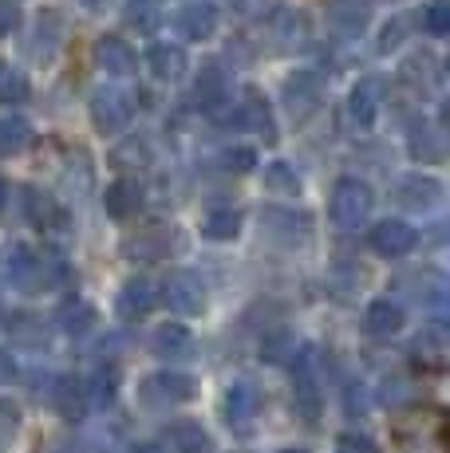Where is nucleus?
I'll return each instance as SVG.
<instances>
[{
  "label": "nucleus",
  "mask_w": 450,
  "mask_h": 453,
  "mask_svg": "<svg viewBox=\"0 0 450 453\" xmlns=\"http://www.w3.org/2000/svg\"><path fill=\"white\" fill-rule=\"evenodd\" d=\"M371 205H376V194H371L368 181L360 178H340L332 189V202H328V213L340 229H360L371 217Z\"/></svg>",
  "instance_id": "obj_1"
},
{
  "label": "nucleus",
  "mask_w": 450,
  "mask_h": 453,
  "mask_svg": "<svg viewBox=\"0 0 450 453\" xmlns=\"http://www.w3.org/2000/svg\"><path fill=\"white\" fill-rule=\"evenodd\" d=\"M198 395V382L190 379L186 371H154L138 382V398L151 411H162V406H182Z\"/></svg>",
  "instance_id": "obj_2"
},
{
  "label": "nucleus",
  "mask_w": 450,
  "mask_h": 453,
  "mask_svg": "<svg viewBox=\"0 0 450 453\" xmlns=\"http://www.w3.org/2000/svg\"><path fill=\"white\" fill-rule=\"evenodd\" d=\"M182 249V233L175 225H146V229H138L135 237H127L123 252L131 260H146V265H154V260H170L175 252Z\"/></svg>",
  "instance_id": "obj_3"
},
{
  "label": "nucleus",
  "mask_w": 450,
  "mask_h": 453,
  "mask_svg": "<svg viewBox=\"0 0 450 453\" xmlns=\"http://www.w3.org/2000/svg\"><path fill=\"white\" fill-rule=\"evenodd\" d=\"M131 119H135V103L127 99L123 91L99 87V91L91 95V123L99 134H119V130H127Z\"/></svg>",
  "instance_id": "obj_4"
},
{
  "label": "nucleus",
  "mask_w": 450,
  "mask_h": 453,
  "mask_svg": "<svg viewBox=\"0 0 450 453\" xmlns=\"http://www.w3.org/2000/svg\"><path fill=\"white\" fill-rule=\"evenodd\" d=\"M159 296L178 316H202V308H206V284H202V276H194V273H170L167 280H162Z\"/></svg>",
  "instance_id": "obj_5"
},
{
  "label": "nucleus",
  "mask_w": 450,
  "mask_h": 453,
  "mask_svg": "<svg viewBox=\"0 0 450 453\" xmlns=\"http://www.w3.org/2000/svg\"><path fill=\"white\" fill-rule=\"evenodd\" d=\"M368 245H371L376 257L400 260V257H407V252H415V245H419V229H415V225H407V221H400V217H387V221H379L376 229H371Z\"/></svg>",
  "instance_id": "obj_6"
},
{
  "label": "nucleus",
  "mask_w": 450,
  "mask_h": 453,
  "mask_svg": "<svg viewBox=\"0 0 450 453\" xmlns=\"http://www.w3.org/2000/svg\"><path fill=\"white\" fill-rule=\"evenodd\" d=\"M0 276L20 292H40V252L28 245H8L0 257Z\"/></svg>",
  "instance_id": "obj_7"
},
{
  "label": "nucleus",
  "mask_w": 450,
  "mask_h": 453,
  "mask_svg": "<svg viewBox=\"0 0 450 453\" xmlns=\"http://www.w3.org/2000/svg\"><path fill=\"white\" fill-rule=\"evenodd\" d=\"M387 91H392L387 75H363V80L352 87V95H348L352 123H356V127H371V123H376V115L384 111V103H387Z\"/></svg>",
  "instance_id": "obj_8"
},
{
  "label": "nucleus",
  "mask_w": 450,
  "mask_h": 453,
  "mask_svg": "<svg viewBox=\"0 0 450 453\" xmlns=\"http://www.w3.org/2000/svg\"><path fill=\"white\" fill-rule=\"evenodd\" d=\"M450 359V343H446V327L443 324H431L415 335L411 343V363L423 374H443Z\"/></svg>",
  "instance_id": "obj_9"
},
{
  "label": "nucleus",
  "mask_w": 450,
  "mask_h": 453,
  "mask_svg": "<svg viewBox=\"0 0 450 453\" xmlns=\"http://www.w3.org/2000/svg\"><path fill=\"white\" fill-rule=\"evenodd\" d=\"M257 414H261V390H257V382L237 379L221 398V418L233 430H241V426H249Z\"/></svg>",
  "instance_id": "obj_10"
},
{
  "label": "nucleus",
  "mask_w": 450,
  "mask_h": 453,
  "mask_svg": "<svg viewBox=\"0 0 450 453\" xmlns=\"http://www.w3.org/2000/svg\"><path fill=\"white\" fill-rule=\"evenodd\" d=\"M154 303H159V284L146 280V276L127 280L123 288H119V296H115V311L123 319H146L154 311Z\"/></svg>",
  "instance_id": "obj_11"
},
{
  "label": "nucleus",
  "mask_w": 450,
  "mask_h": 453,
  "mask_svg": "<svg viewBox=\"0 0 450 453\" xmlns=\"http://www.w3.org/2000/svg\"><path fill=\"white\" fill-rule=\"evenodd\" d=\"M320 99H324V83L316 75H308V72L289 75V83H284V107L292 111V119H308L320 107Z\"/></svg>",
  "instance_id": "obj_12"
},
{
  "label": "nucleus",
  "mask_w": 450,
  "mask_h": 453,
  "mask_svg": "<svg viewBox=\"0 0 450 453\" xmlns=\"http://www.w3.org/2000/svg\"><path fill=\"white\" fill-rule=\"evenodd\" d=\"M178 32L186 40H210L218 32V4L210 0H194V4H182L178 16H175Z\"/></svg>",
  "instance_id": "obj_13"
},
{
  "label": "nucleus",
  "mask_w": 450,
  "mask_h": 453,
  "mask_svg": "<svg viewBox=\"0 0 450 453\" xmlns=\"http://www.w3.org/2000/svg\"><path fill=\"white\" fill-rule=\"evenodd\" d=\"M292 395H297V411L308 418V422H316L320 414V390H316V374H313V351H300L297 367H292Z\"/></svg>",
  "instance_id": "obj_14"
},
{
  "label": "nucleus",
  "mask_w": 450,
  "mask_h": 453,
  "mask_svg": "<svg viewBox=\"0 0 450 453\" xmlns=\"http://www.w3.org/2000/svg\"><path fill=\"white\" fill-rule=\"evenodd\" d=\"M146 67H151L154 80L178 83L182 75H186L190 59H186V51H182L178 43H151V48H146Z\"/></svg>",
  "instance_id": "obj_15"
},
{
  "label": "nucleus",
  "mask_w": 450,
  "mask_h": 453,
  "mask_svg": "<svg viewBox=\"0 0 450 453\" xmlns=\"http://www.w3.org/2000/svg\"><path fill=\"white\" fill-rule=\"evenodd\" d=\"M151 351L159 355V359H170V363L190 359V355H194V331L182 327V324H162V327H154Z\"/></svg>",
  "instance_id": "obj_16"
},
{
  "label": "nucleus",
  "mask_w": 450,
  "mask_h": 453,
  "mask_svg": "<svg viewBox=\"0 0 450 453\" xmlns=\"http://www.w3.org/2000/svg\"><path fill=\"white\" fill-rule=\"evenodd\" d=\"M371 20L368 0H328V28L340 36H360Z\"/></svg>",
  "instance_id": "obj_17"
},
{
  "label": "nucleus",
  "mask_w": 450,
  "mask_h": 453,
  "mask_svg": "<svg viewBox=\"0 0 450 453\" xmlns=\"http://www.w3.org/2000/svg\"><path fill=\"white\" fill-rule=\"evenodd\" d=\"M51 406H56L59 418H83L88 411V387H83V379H75V374H59L56 382H51Z\"/></svg>",
  "instance_id": "obj_18"
},
{
  "label": "nucleus",
  "mask_w": 450,
  "mask_h": 453,
  "mask_svg": "<svg viewBox=\"0 0 450 453\" xmlns=\"http://www.w3.org/2000/svg\"><path fill=\"white\" fill-rule=\"evenodd\" d=\"M403 324H407V311H403L400 300H392V296H379V300H371L368 311H363V327H368L371 335H379V339L395 335Z\"/></svg>",
  "instance_id": "obj_19"
},
{
  "label": "nucleus",
  "mask_w": 450,
  "mask_h": 453,
  "mask_svg": "<svg viewBox=\"0 0 450 453\" xmlns=\"http://www.w3.org/2000/svg\"><path fill=\"white\" fill-rule=\"evenodd\" d=\"M143 186H138L135 178H119L107 186V194H103V209H107V217H115V221H127V217H135L138 209H143Z\"/></svg>",
  "instance_id": "obj_20"
},
{
  "label": "nucleus",
  "mask_w": 450,
  "mask_h": 453,
  "mask_svg": "<svg viewBox=\"0 0 450 453\" xmlns=\"http://www.w3.org/2000/svg\"><path fill=\"white\" fill-rule=\"evenodd\" d=\"M237 115H241V130H253V134H261L265 142H276L273 111H269V103L261 99V91H253V87H249L245 99L237 103Z\"/></svg>",
  "instance_id": "obj_21"
},
{
  "label": "nucleus",
  "mask_w": 450,
  "mask_h": 453,
  "mask_svg": "<svg viewBox=\"0 0 450 453\" xmlns=\"http://www.w3.org/2000/svg\"><path fill=\"white\" fill-rule=\"evenodd\" d=\"M135 48H127V40L119 36H103L95 40V67L107 75H131L135 72Z\"/></svg>",
  "instance_id": "obj_22"
},
{
  "label": "nucleus",
  "mask_w": 450,
  "mask_h": 453,
  "mask_svg": "<svg viewBox=\"0 0 450 453\" xmlns=\"http://www.w3.org/2000/svg\"><path fill=\"white\" fill-rule=\"evenodd\" d=\"M400 80H403L407 87L431 91V87H438V80H443V64H438L435 51H415V56H407V59H403Z\"/></svg>",
  "instance_id": "obj_23"
},
{
  "label": "nucleus",
  "mask_w": 450,
  "mask_h": 453,
  "mask_svg": "<svg viewBox=\"0 0 450 453\" xmlns=\"http://www.w3.org/2000/svg\"><path fill=\"white\" fill-rule=\"evenodd\" d=\"M438 197H443V186L435 178H427V173H411V178H403L395 186V202L407 209H431L438 205Z\"/></svg>",
  "instance_id": "obj_24"
},
{
  "label": "nucleus",
  "mask_w": 450,
  "mask_h": 453,
  "mask_svg": "<svg viewBox=\"0 0 450 453\" xmlns=\"http://www.w3.org/2000/svg\"><path fill=\"white\" fill-rule=\"evenodd\" d=\"M20 197H24V213H28V221L36 225V229H64V209L56 205V197L51 194L28 186Z\"/></svg>",
  "instance_id": "obj_25"
},
{
  "label": "nucleus",
  "mask_w": 450,
  "mask_h": 453,
  "mask_svg": "<svg viewBox=\"0 0 450 453\" xmlns=\"http://www.w3.org/2000/svg\"><path fill=\"white\" fill-rule=\"evenodd\" d=\"M313 36V24H308L305 12H281L273 16V40L281 51H300Z\"/></svg>",
  "instance_id": "obj_26"
},
{
  "label": "nucleus",
  "mask_w": 450,
  "mask_h": 453,
  "mask_svg": "<svg viewBox=\"0 0 450 453\" xmlns=\"http://www.w3.org/2000/svg\"><path fill=\"white\" fill-rule=\"evenodd\" d=\"M151 162H154V150L146 138H123V142H115V150H111V165H115L119 173H138Z\"/></svg>",
  "instance_id": "obj_27"
},
{
  "label": "nucleus",
  "mask_w": 450,
  "mask_h": 453,
  "mask_svg": "<svg viewBox=\"0 0 450 453\" xmlns=\"http://www.w3.org/2000/svg\"><path fill=\"white\" fill-rule=\"evenodd\" d=\"M225 99H229V80H225V72L213 64L202 67V75H198V83H194V103L213 111V107H221Z\"/></svg>",
  "instance_id": "obj_28"
},
{
  "label": "nucleus",
  "mask_w": 450,
  "mask_h": 453,
  "mask_svg": "<svg viewBox=\"0 0 450 453\" xmlns=\"http://www.w3.org/2000/svg\"><path fill=\"white\" fill-rule=\"evenodd\" d=\"M167 438L175 441L178 453H206L213 446L210 441V430H206L202 422H194V418H178V422H170Z\"/></svg>",
  "instance_id": "obj_29"
},
{
  "label": "nucleus",
  "mask_w": 450,
  "mask_h": 453,
  "mask_svg": "<svg viewBox=\"0 0 450 453\" xmlns=\"http://www.w3.org/2000/svg\"><path fill=\"white\" fill-rule=\"evenodd\" d=\"M241 233V209H210L202 217V237L210 241H233Z\"/></svg>",
  "instance_id": "obj_30"
},
{
  "label": "nucleus",
  "mask_w": 450,
  "mask_h": 453,
  "mask_svg": "<svg viewBox=\"0 0 450 453\" xmlns=\"http://www.w3.org/2000/svg\"><path fill=\"white\" fill-rule=\"evenodd\" d=\"M32 146V127L20 115H0V154H20Z\"/></svg>",
  "instance_id": "obj_31"
},
{
  "label": "nucleus",
  "mask_w": 450,
  "mask_h": 453,
  "mask_svg": "<svg viewBox=\"0 0 450 453\" xmlns=\"http://www.w3.org/2000/svg\"><path fill=\"white\" fill-rule=\"evenodd\" d=\"M32 87L24 80V72H16L12 64H4L0 59V107H20V103H28Z\"/></svg>",
  "instance_id": "obj_32"
},
{
  "label": "nucleus",
  "mask_w": 450,
  "mask_h": 453,
  "mask_svg": "<svg viewBox=\"0 0 450 453\" xmlns=\"http://www.w3.org/2000/svg\"><path fill=\"white\" fill-rule=\"evenodd\" d=\"M59 327H64L67 335H88L95 327V308L88 300H67L64 308H59Z\"/></svg>",
  "instance_id": "obj_33"
},
{
  "label": "nucleus",
  "mask_w": 450,
  "mask_h": 453,
  "mask_svg": "<svg viewBox=\"0 0 450 453\" xmlns=\"http://www.w3.org/2000/svg\"><path fill=\"white\" fill-rule=\"evenodd\" d=\"M265 229L273 233V237H281V241H289V245H297V229L308 237V229H313V221H308V213H265Z\"/></svg>",
  "instance_id": "obj_34"
},
{
  "label": "nucleus",
  "mask_w": 450,
  "mask_h": 453,
  "mask_svg": "<svg viewBox=\"0 0 450 453\" xmlns=\"http://www.w3.org/2000/svg\"><path fill=\"white\" fill-rule=\"evenodd\" d=\"M265 189L281 197H297L300 194V173L289 162H269L265 165Z\"/></svg>",
  "instance_id": "obj_35"
},
{
  "label": "nucleus",
  "mask_w": 450,
  "mask_h": 453,
  "mask_svg": "<svg viewBox=\"0 0 450 453\" xmlns=\"http://www.w3.org/2000/svg\"><path fill=\"white\" fill-rule=\"evenodd\" d=\"M123 20L135 32H154L159 28V0H127Z\"/></svg>",
  "instance_id": "obj_36"
},
{
  "label": "nucleus",
  "mask_w": 450,
  "mask_h": 453,
  "mask_svg": "<svg viewBox=\"0 0 450 453\" xmlns=\"http://www.w3.org/2000/svg\"><path fill=\"white\" fill-rule=\"evenodd\" d=\"M379 395H384V406H387V411H400V406H411L415 382L407 379V374H387L384 387H379Z\"/></svg>",
  "instance_id": "obj_37"
},
{
  "label": "nucleus",
  "mask_w": 450,
  "mask_h": 453,
  "mask_svg": "<svg viewBox=\"0 0 450 453\" xmlns=\"http://www.w3.org/2000/svg\"><path fill=\"white\" fill-rule=\"evenodd\" d=\"M83 387H88V403H91V406H103V403H111V398H115L119 374H115V367L95 371L91 379H83Z\"/></svg>",
  "instance_id": "obj_38"
},
{
  "label": "nucleus",
  "mask_w": 450,
  "mask_h": 453,
  "mask_svg": "<svg viewBox=\"0 0 450 453\" xmlns=\"http://www.w3.org/2000/svg\"><path fill=\"white\" fill-rule=\"evenodd\" d=\"M363 284V273L356 265H336V268H328V292L332 296H340V300H348L352 292H356Z\"/></svg>",
  "instance_id": "obj_39"
},
{
  "label": "nucleus",
  "mask_w": 450,
  "mask_h": 453,
  "mask_svg": "<svg viewBox=\"0 0 450 453\" xmlns=\"http://www.w3.org/2000/svg\"><path fill=\"white\" fill-rule=\"evenodd\" d=\"M411 158L415 162H438L443 158V138H438L431 127H419L411 134Z\"/></svg>",
  "instance_id": "obj_40"
},
{
  "label": "nucleus",
  "mask_w": 450,
  "mask_h": 453,
  "mask_svg": "<svg viewBox=\"0 0 450 453\" xmlns=\"http://www.w3.org/2000/svg\"><path fill=\"white\" fill-rule=\"evenodd\" d=\"M423 32H427V36H438V40L450 32V4L446 0H431V4L423 8Z\"/></svg>",
  "instance_id": "obj_41"
},
{
  "label": "nucleus",
  "mask_w": 450,
  "mask_h": 453,
  "mask_svg": "<svg viewBox=\"0 0 450 453\" xmlns=\"http://www.w3.org/2000/svg\"><path fill=\"white\" fill-rule=\"evenodd\" d=\"M12 335L20 339L24 347H32V351H40V347H48V327L40 324V319H32V316H20L12 324Z\"/></svg>",
  "instance_id": "obj_42"
},
{
  "label": "nucleus",
  "mask_w": 450,
  "mask_h": 453,
  "mask_svg": "<svg viewBox=\"0 0 450 453\" xmlns=\"http://www.w3.org/2000/svg\"><path fill=\"white\" fill-rule=\"evenodd\" d=\"M336 453H379V446H376V438H371V434L348 430V434H340V438H336Z\"/></svg>",
  "instance_id": "obj_43"
},
{
  "label": "nucleus",
  "mask_w": 450,
  "mask_h": 453,
  "mask_svg": "<svg viewBox=\"0 0 450 453\" xmlns=\"http://www.w3.org/2000/svg\"><path fill=\"white\" fill-rule=\"evenodd\" d=\"M281 8V0H233V12L245 16V20H265Z\"/></svg>",
  "instance_id": "obj_44"
},
{
  "label": "nucleus",
  "mask_w": 450,
  "mask_h": 453,
  "mask_svg": "<svg viewBox=\"0 0 450 453\" xmlns=\"http://www.w3.org/2000/svg\"><path fill=\"white\" fill-rule=\"evenodd\" d=\"M221 165L225 170H233V173H245V170H253L257 165V154L249 150V146H229V150L221 154Z\"/></svg>",
  "instance_id": "obj_45"
},
{
  "label": "nucleus",
  "mask_w": 450,
  "mask_h": 453,
  "mask_svg": "<svg viewBox=\"0 0 450 453\" xmlns=\"http://www.w3.org/2000/svg\"><path fill=\"white\" fill-rule=\"evenodd\" d=\"M344 403H348L344 411H348L352 418H356V414H368V411H371V390L363 387V382H352L348 395H344Z\"/></svg>",
  "instance_id": "obj_46"
},
{
  "label": "nucleus",
  "mask_w": 450,
  "mask_h": 453,
  "mask_svg": "<svg viewBox=\"0 0 450 453\" xmlns=\"http://www.w3.org/2000/svg\"><path fill=\"white\" fill-rule=\"evenodd\" d=\"M16 24H20V4L16 0H0V40L12 36Z\"/></svg>",
  "instance_id": "obj_47"
},
{
  "label": "nucleus",
  "mask_w": 450,
  "mask_h": 453,
  "mask_svg": "<svg viewBox=\"0 0 450 453\" xmlns=\"http://www.w3.org/2000/svg\"><path fill=\"white\" fill-rule=\"evenodd\" d=\"M289 351H297V343H292V335H273V339H269V347H265V359L281 363Z\"/></svg>",
  "instance_id": "obj_48"
},
{
  "label": "nucleus",
  "mask_w": 450,
  "mask_h": 453,
  "mask_svg": "<svg viewBox=\"0 0 450 453\" xmlns=\"http://www.w3.org/2000/svg\"><path fill=\"white\" fill-rule=\"evenodd\" d=\"M16 379V359L8 351H0V387H4V382H12Z\"/></svg>",
  "instance_id": "obj_49"
},
{
  "label": "nucleus",
  "mask_w": 450,
  "mask_h": 453,
  "mask_svg": "<svg viewBox=\"0 0 450 453\" xmlns=\"http://www.w3.org/2000/svg\"><path fill=\"white\" fill-rule=\"evenodd\" d=\"M400 40H403V24H392V28L384 32V40H379V43H384V51H387L392 43H400Z\"/></svg>",
  "instance_id": "obj_50"
},
{
  "label": "nucleus",
  "mask_w": 450,
  "mask_h": 453,
  "mask_svg": "<svg viewBox=\"0 0 450 453\" xmlns=\"http://www.w3.org/2000/svg\"><path fill=\"white\" fill-rule=\"evenodd\" d=\"M131 453H170V446H162V441H143V446H135Z\"/></svg>",
  "instance_id": "obj_51"
},
{
  "label": "nucleus",
  "mask_w": 450,
  "mask_h": 453,
  "mask_svg": "<svg viewBox=\"0 0 450 453\" xmlns=\"http://www.w3.org/2000/svg\"><path fill=\"white\" fill-rule=\"evenodd\" d=\"M4 205H8V186L0 181V209H4Z\"/></svg>",
  "instance_id": "obj_52"
},
{
  "label": "nucleus",
  "mask_w": 450,
  "mask_h": 453,
  "mask_svg": "<svg viewBox=\"0 0 450 453\" xmlns=\"http://www.w3.org/2000/svg\"><path fill=\"white\" fill-rule=\"evenodd\" d=\"M88 4H91V8H99V4H107V0H88Z\"/></svg>",
  "instance_id": "obj_53"
},
{
  "label": "nucleus",
  "mask_w": 450,
  "mask_h": 453,
  "mask_svg": "<svg viewBox=\"0 0 450 453\" xmlns=\"http://www.w3.org/2000/svg\"><path fill=\"white\" fill-rule=\"evenodd\" d=\"M281 453H308V449H281Z\"/></svg>",
  "instance_id": "obj_54"
},
{
  "label": "nucleus",
  "mask_w": 450,
  "mask_h": 453,
  "mask_svg": "<svg viewBox=\"0 0 450 453\" xmlns=\"http://www.w3.org/2000/svg\"><path fill=\"white\" fill-rule=\"evenodd\" d=\"M0 319H4V316H0Z\"/></svg>",
  "instance_id": "obj_55"
}]
</instances>
